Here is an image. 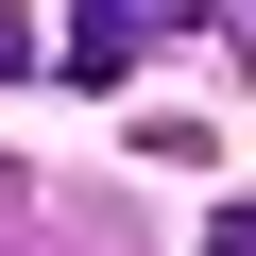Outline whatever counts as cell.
<instances>
[{"label": "cell", "mask_w": 256, "mask_h": 256, "mask_svg": "<svg viewBox=\"0 0 256 256\" xmlns=\"http://www.w3.org/2000/svg\"><path fill=\"white\" fill-rule=\"evenodd\" d=\"M205 18H222V0H86V34H68V68L102 86L120 52H137V34H205Z\"/></svg>", "instance_id": "obj_1"}, {"label": "cell", "mask_w": 256, "mask_h": 256, "mask_svg": "<svg viewBox=\"0 0 256 256\" xmlns=\"http://www.w3.org/2000/svg\"><path fill=\"white\" fill-rule=\"evenodd\" d=\"M205 256H256V205H222V222H205Z\"/></svg>", "instance_id": "obj_2"}, {"label": "cell", "mask_w": 256, "mask_h": 256, "mask_svg": "<svg viewBox=\"0 0 256 256\" xmlns=\"http://www.w3.org/2000/svg\"><path fill=\"white\" fill-rule=\"evenodd\" d=\"M18 52H34V34H18V0H0V68H18Z\"/></svg>", "instance_id": "obj_3"}]
</instances>
